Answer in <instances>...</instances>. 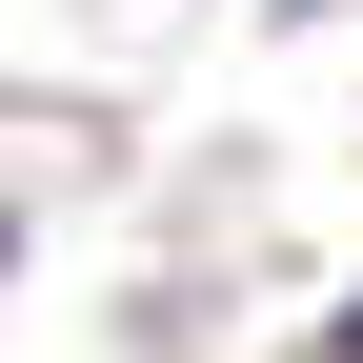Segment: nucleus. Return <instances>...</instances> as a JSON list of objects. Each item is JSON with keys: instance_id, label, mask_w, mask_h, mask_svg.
<instances>
[{"instance_id": "f257e3e1", "label": "nucleus", "mask_w": 363, "mask_h": 363, "mask_svg": "<svg viewBox=\"0 0 363 363\" xmlns=\"http://www.w3.org/2000/svg\"><path fill=\"white\" fill-rule=\"evenodd\" d=\"M343 363H363V303H343Z\"/></svg>"}, {"instance_id": "f03ea898", "label": "nucleus", "mask_w": 363, "mask_h": 363, "mask_svg": "<svg viewBox=\"0 0 363 363\" xmlns=\"http://www.w3.org/2000/svg\"><path fill=\"white\" fill-rule=\"evenodd\" d=\"M0 262H21V222H0Z\"/></svg>"}]
</instances>
